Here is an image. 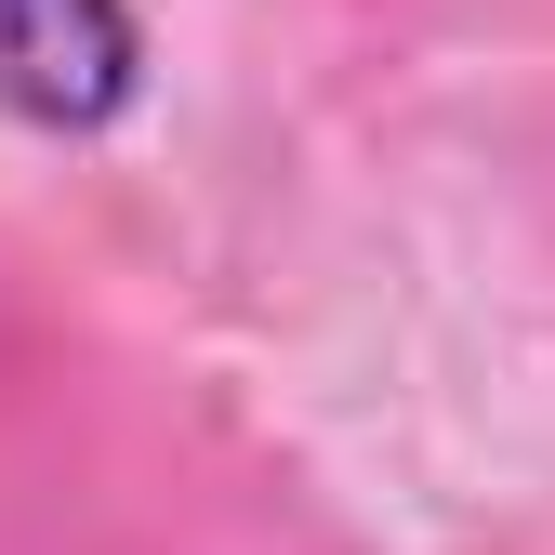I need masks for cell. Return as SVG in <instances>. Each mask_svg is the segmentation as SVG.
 <instances>
[{"instance_id":"obj_1","label":"cell","mask_w":555,"mask_h":555,"mask_svg":"<svg viewBox=\"0 0 555 555\" xmlns=\"http://www.w3.org/2000/svg\"><path fill=\"white\" fill-rule=\"evenodd\" d=\"M132 93L119 0H0V106L27 119H106Z\"/></svg>"}]
</instances>
